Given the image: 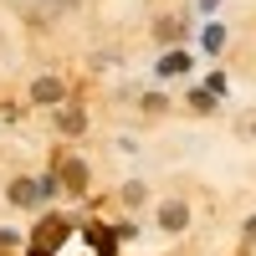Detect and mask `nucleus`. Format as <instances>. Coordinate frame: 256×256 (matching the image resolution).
Here are the masks:
<instances>
[{
  "mask_svg": "<svg viewBox=\"0 0 256 256\" xmlns=\"http://www.w3.org/2000/svg\"><path fill=\"white\" fill-rule=\"evenodd\" d=\"M184 226V205H164V230H180Z\"/></svg>",
  "mask_w": 256,
  "mask_h": 256,
  "instance_id": "obj_1",
  "label": "nucleus"
},
{
  "mask_svg": "<svg viewBox=\"0 0 256 256\" xmlns=\"http://www.w3.org/2000/svg\"><path fill=\"white\" fill-rule=\"evenodd\" d=\"M246 241H256V220H246Z\"/></svg>",
  "mask_w": 256,
  "mask_h": 256,
  "instance_id": "obj_2",
  "label": "nucleus"
}]
</instances>
